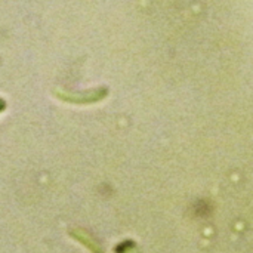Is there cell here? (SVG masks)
Returning a JSON list of instances; mask_svg holds the SVG:
<instances>
[{"label":"cell","mask_w":253,"mask_h":253,"mask_svg":"<svg viewBox=\"0 0 253 253\" xmlns=\"http://www.w3.org/2000/svg\"><path fill=\"white\" fill-rule=\"evenodd\" d=\"M107 95V89H95L83 93H68V92H59L61 99L70 101V102H77V104H86V102H95L102 99Z\"/></svg>","instance_id":"cell-1"}]
</instances>
